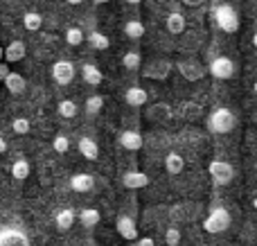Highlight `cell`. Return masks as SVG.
Returning <instances> with one entry per match:
<instances>
[{
  "label": "cell",
  "mask_w": 257,
  "mask_h": 246,
  "mask_svg": "<svg viewBox=\"0 0 257 246\" xmlns=\"http://www.w3.org/2000/svg\"><path fill=\"white\" fill-rule=\"evenodd\" d=\"M178 72H181L183 77H185L187 81H199L201 77H203V66H201L199 61H194V59H187V61H178Z\"/></svg>",
  "instance_id": "9c48e42d"
},
{
  "label": "cell",
  "mask_w": 257,
  "mask_h": 246,
  "mask_svg": "<svg viewBox=\"0 0 257 246\" xmlns=\"http://www.w3.org/2000/svg\"><path fill=\"white\" fill-rule=\"evenodd\" d=\"M138 246H156V242L151 237H140V239H133Z\"/></svg>",
  "instance_id": "e575fe53"
},
{
  "label": "cell",
  "mask_w": 257,
  "mask_h": 246,
  "mask_svg": "<svg viewBox=\"0 0 257 246\" xmlns=\"http://www.w3.org/2000/svg\"><path fill=\"white\" fill-rule=\"evenodd\" d=\"M70 188L75 190V192H90V190L95 188V179L90 174H75L70 179Z\"/></svg>",
  "instance_id": "e0dca14e"
},
{
  "label": "cell",
  "mask_w": 257,
  "mask_h": 246,
  "mask_svg": "<svg viewBox=\"0 0 257 246\" xmlns=\"http://www.w3.org/2000/svg\"><path fill=\"white\" fill-rule=\"evenodd\" d=\"M122 183H124V188L140 190V188L149 185V176H147L145 172H126V174L122 176Z\"/></svg>",
  "instance_id": "4fadbf2b"
},
{
  "label": "cell",
  "mask_w": 257,
  "mask_h": 246,
  "mask_svg": "<svg viewBox=\"0 0 257 246\" xmlns=\"http://www.w3.org/2000/svg\"><path fill=\"white\" fill-rule=\"evenodd\" d=\"M88 43L93 45L95 50H108L111 41H108V36H106V34H102V32H93V34L88 36Z\"/></svg>",
  "instance_id": "83f0119b"
},
{
  "label": "cell",
  "mask_w": 257,
  "mask_h": 246,
  "mask_svg": "<svg viewBox=\"0 0 257 246\" xmlns=\"http://www.w3.org/2000/svg\"><path fill=\"white\" fill-rule=\"evenodd\" d=\"M210 176H212V181L217 185H228L232 181V176H235V170H232L230 163L226 161H212L208 167Z\"/></svg>",
  "instance_id": "277c9868"
},
{
  "label": "cell",
  "mask_w": 257,
  "mask_h": 246,
  "mask_svg": "<svg viewBox=\"0 0 257 246\" xmlns=\"http://www.w3.org/2000/svg\"><path fill=\"white\" fill-rule=\"evenodd\" d=\"M68 5H79V3H84V0H66Z\"/></svg>",
  "instance_id": "f35d334b"
},
{
  "label": "cell",
  "mask_w": 257,
  "mask_h": 246,
  "mask_svg": "<svg viewBox=\"0 0 257 246\" xmlns=\"http://www.w3.org/2000/svg\"><path fill=\"white\" fill-rule=\"evenodd\" d=\"M5 88L9 90V93H14V95H18V93H23L25 90V86H27V81H25V77L21 75V72H12L9 70L7 75H5Z\"/></svg>",
  "instance_id": "7c38bea8"
},
{
  "label": "cell",
  "mask_w": 257,
  "mask_h": 246,
  "mask_svg": "<svg viewBox=\"0 0 257 246\" xmlns=\"http://www.w3.org/2000/svg\"><path fill=\"white\" fill-rule=\"evenodd\" d=\"M0 59H3V48H0Z\"/></svg>",
  "instance_id": "b9f144b4"
},
{
  "label": "cell",
  "mask_w": 257,
  "mask_h": 246,
  "mask_svg": "<svg viewBox=\"0 0 257 246\" xmlns=\"http://www.w3.org/2000/svg\"><path fill=\"white\" fill-rule=\"evenodd\" d=\"M165 170H167V174H172V176L181 174V172L185 170V161H183L181 154H176V152L167 154V158H165Z\"/></svg>",
  "instance_id": "44dd1931"
},
{
  "label": "cell",
  "mask_w": 257,
  "mask_h": 246,
  "mask_svg": "<svg viewBox=\"0 0 257 246\" xmlns=\"http://www.w3.org/2000/svg\"><path fill=\"white\" fill-rule=\"evenodd\" d=\"M181 230L178 228H167L165 230V242H167V246H178L181 244Z\"/></svg>",
  "instance_id": "d6a6232c"
},
{
  "label": "cell",
  "mask_w": 257,
  "mask_h": 246,
  "mask_svg": "<svg viewBox=\"0 0 257 246\" xmlns=\"http://www.w3.org/2000/svg\"><path fill=\"white\" fill-rule=\"evenodd\" d=\"M128 246H138V244H136V242H131V244H128Z\"/></svg>",
  "instance_id": "7bdbcfd3"
},
{
  "label": "cell",
  "mask_w": 257,
  "mask_h": 246,
  "mask_svg": "<svg viewBox=\"0 0 257 246\" xmlns=\"http://www.w3.org/2000/svg\"><path fill=\"white\" fill-rule=\"evenodd\" d=\"M7 152V143H5V138H0V156Z\"/></svg>",
  "instance_id": "74e56055"
},
{
  "label": "cell",
  "mask_w": 257,
  "mask_h": 246,
  "mask_svg": "<svg viewBox=\"0 0 257 246\" xmlns=\"http://www.w3.org/2000/svg\"><path fill=\"white\" fill-rule=\"evenodd\" d=\"M81 79H84L88 86H99L104 77H102V70H99L97 66H93V63H86V66L81 68Z\"/></svg>",
  "instance_id": "ffe728a7"
},
{
  "label": "cell",
  "mask_w": 257,
  "mask_h": 246,
  "mask_svg": "<svg viewBox=\"0 0 257 246\" xmlns=\"http://www.w3.org/2000/svg\"><path fill=\"white\" fill-rule=\"evenodd\" d=\"M79 221L84 228H95V226L99 224V210H95V208H84V210L79 212Z\"/></svg>",
  "instance_id": "603a6c76"
},
{
  "label": "cell",
  "mask_w": 257,
  "mask_h": 246,
  "mask_svg": "<svg viewBox=\"0 0 257 246\" xmlns=\"http://www.w3.org/2000/svg\"><path fill=\"white\" fill-rule=\"evenodd\" d=\"M41 25H43V16L36 12H27L25 16H23V27H25L27 32H36L41 30Z\"/></svg>",
  "instance_id": "d4e9b609"
},
{
  "label": "cell",
  "mask_w": 257,
  "mask_h": 246,
  "mask_svg": "<svg viewBox=\"0 0 257 246\" xmlns=\"http://www.w3.org/2000/svg\"><path fill=\"white\" fill-rule=\"evenodd\" d=\"M7 72H9V68H7V61H5V63H0V81L5 79V75H7Z\"/></svg>",
  "instance_id": "d590c367"
},
{
  "label": "cell",
  "mask_w": 257,
  "mask_h": 246,
  "mask_svg": "<svg viewBox=\"0 0 257 246\" xmlns=\"http://www.w3.org/2000/svg\"><path fill=\"white\" fill-rule=\"evenodd\" d=\"M214 18H217L219 30L226 32V34H235L239 30V16H237L235 7H230V5H221L214 14Z\"/></svg>",
  "instance_id": "3957f363"
},
{
  "label": "cell",
  "mask_w": 257,
  "mask_h": 246,
  "mask_svg": "<svg viewBox=\"0 0 257 246\" xmlns=\"http://www.w3.org/2000/svg\"><path fill=\"white\" fill-rule=\"evenodd\" d=\"M57 113L61 117H66V120H72V117L77 115V104L72 102V99H61L57 106Z\"/></svg>",
  "instance_id": "484cf974"
},
{
  "label": "cell",
  "mask_w": 257,
  "mask_h": 246,
  "mask_svg": "<svg viewBox=\"0 0 257 246\" xmlns=\"http://www.w3.org/2000/svg\"><path fill=\"white\" fill-rule=\"evenodd\" d=\"M95 5H104V3H108V0H93Z\"/></svg>",
  "instance_id": "ab89813d"
},
{
  "label": "cell",
  "mask_w": 257,
  "mask_h": 246,
  "mask_svg": "<svg viewBox=\"0 0 257 246\" xmlns=\"http://www.w3.org/2000/svg\"><path fill=\"white\" fill-rule=\"evenodd\" d=\"M169 70H172V63L165 61V59H156V61L147 63V66L142 68V77H145V79L165 81L169 77Z\"/></svg>",
  "instance_id": "5b68a950"
},
{
  "label": "cell",
  "mask_w": 257,
  "mask_h": 246,
  "mask_svg": "<svg viewBox=\"0 0 257 246\" xmlns=\"http://www.w3.org/2000/svg\"><path fill=\"white\" fill-rule=\"evenodd\" d=\"M210 75L214 79H230L235 75V61L230 57H217L210 61Z\"/></svg>",
  "instance_id": "8992f818"
},
{
  "label": "cell",
  "mask_w": 257,
  "mask_h": 246,
  "mask_svg": "<svg viewBox=\"0 0 257 246\" xmlns=\"http://www.w3.org/2000/svg\"><path fill=\"white\" fill-rule=\"evenodd\" d=\"M77 147H79L81 156H84L86 161H97L99 158V147H97V143H95L93 138H81Z\"/></svg>",
  "instance_id": "d6986e66"
},
{
  "label": "cell",
  "mask_w": 257,
  "mask_h": 246,
  "mask_svg": "<svg viewBox=\"0 0 257 246\" xmlns=\"http://www.w3.org/2000/svg\"><path fill=\"white\" fill-rule=\"evenodd\" d=\"M72 224H75V212L70 210V208H66V210H59L57 217H54V226H57V230H70Z\"/></svg>",
  "instance_id": "7402d4cb"
},
{
  "label": "cell",
  "mask_w": 257,
  "mask_h": 246,
  "mask_svg": "<svg viewBox=\"0 0 257 246\" xmlns=\"http://www.w3.org/2000/svg\"><path fill=\"white\" fill-rule=\"evenodd\" d=\"M128 5H138V3H142V0H126Z\"/></svg>",
  "instance_id": "60d3db41"
},
{
  "label": "cell",
  "mask_w": 257,
  "mask_h": 246,
  "mask_svg": "<svg viewBox=\"0 0 257 246\" xmlns=\"http://www.w3.org/2000/svg\"><path fill=\"white\" fill-rule=\"evenodd\" d=\"M30 172H32V167H30V163H27L25 158H18V161L12 165V176L16 181H25L27 176H30Z\"/></svg>",
  "instance_id": "cb8c5ba5"
},
{
  "label": "cell",
  "mask_w": 257,
  "mask_h": 246,
  "mask_svg": "<svg viewBox=\"0 0 257 246\" xmlns=\"http://www.w3.org/2000/svg\"><path fill=\"white\" fill-rule=\"evenodd\" d=\"M145 117L149 122H167L169 117H172V106L165 102H156V104H149V108H147Z\"/></svg>",
  "instance_id": "30bf717a"
},
{
  "label": "cell",
  "mask_w": 257,
  "mask_h": 246,
  "mask_svg": "<svg viewBox=\"0 0 257 246\" xmlns=\"http://www.w3.org/2000/svg\"><path fill=\"white\" fill-rule=\"evenodd\" d=\"M230 228V212L226 208H214L208 217L203 219V230L210 235L223 233V230Z\"/></svg>",
  "instance_id": "7a4b0ae2"
},
{
  "label": "cell",
  "mask_w": 257,
  "mask_h": 246,
  "mask_svg": "<svg viewBox=\"0 0 257 246\" xmlns=\"http://www.w3.org/2000/svg\"><path fill=\"white\" fill-rule=\"evenodd\" d=\"M52 79L57 81L59 86H68L72 79H75V66L72 61H57L52 66Z\"/></svg>",
  "instance_id": "52a82bcc"
},
{
  "label": "cell",
  "mask_w": 257,
  "mask_h": 246,
  "mask_svg": "<svg viewBox=\"0 0 257 246\" xmlns=\"http://www.w3.org/2000/svg\"><path fill=\"white\" fill-rule=\"evenodd\" d=\"M185 5H190V7H199V5H203L205 0H183Z\"/></svg>",
  "instance_id": "8d00e7d4"
},
{
  "label": "cell",
  "mask_w": 257,
  "mask_h": 246,
  "mask_svg": "<svg viewBox=\"0 0 257 246\" xmlns=\"http://www.w3.org/2000/svg\"><path fill=\"white\" fill-rule=\"evenodd\" d=\"M102 106H104L102 95H93V97L86 99V113H88V115H97V113L102 111Z\"/></svg>",
  "instance_id": "f546056e"
},
{
  "label": "cell",
  "mask_w": 257,
  "mask_h": 246,
  "mask_svg": "<svg viewBox=\"0 0 257 246\" xmlns=\"http://www.w3.org/2000/svg\"><path fill=\"white\" fill-rule=\"evenodd\" d=\"M208 127L212 134H228L237 127V115L230 108H214L208 115Z\"/></svg>",
  "instance_id": "6da1fadb"
},
{
  "label": "cell",
  "mask_w": 257,
  "mask_h": 246,
  "mask_svg": "<svg viewBox=\"0 0 257 246\" xmlns=\"http://www.w3.org/2000/svg\"><path fill=\"white\" fill-rule=\"evenodd\" d=\"M12 131H14L16 136L30 134V120H25V117H16V120L12 122Z\"/></svg>",
  "instance_id": "1f68e13d"
},
{
  "label": "cell",
  "mask_w": 257,
  "mask_h": 246,
  "mask_svg": "<svg viewBox=\"0 0 257 246\" xmlns=\"http://www.w3.org/2000/svg\"><path fill=\"white\" fill-rule=\"evenodd\" d=\"M25 52H27V48H25L23 41H12V43L3 50V57H5L7 63H18V61H23Z\"/></svg>",
  "instance_id": "8fae6325"
},
{
  "label": "cell",
  "mask_w": 257,
  "mask_h": 246,
  "mask_svg": "<svg viewBox=\"0 0 257 246\" xmlns=\"http://www.w3.org/2000/svg\"><path fill=\"white\" fill-rule=\"evenodd\" d=\"M115 228H117V233H120L122 237L128 239V242H133V239H138V228H136V221H133L131 217H124V215H122L120 219H117Z\"/></svg>",
  "instance_id": "5bb4252c"
},
{
  "label": "cell",
  "mask_w": 257,
  "mask_h": 246,
  "mask_svg": "<svg viewBox=\"0 0 257 246\" xmlns=\"http://www.w3.org/2000/svg\"><path fill=\"white\" fill-rule=\"evenodd\" d=\"M66 43L72 45V48L81 45V43H84V32H81L79 27H68V30H66Z\"/></svg>",
  "instance_id": "f1b7e54d"
},
{
  "label": "cell",
  "mask_w": 257,
  "mask_h": 246,
  "mask_svg": "<svg viewBox=\"0 0 257 246\" xmlns=\"http://www.w3.org/2000/svg\"><path fill=\"white\" fill-rule=\"evenodd\" d=\"M68 147H70V140H68L66 136H57V138L52 140V149H54L57 154H66Z\"/></svg>",
  "instance_id": "836d02e7"
},
{
  "label": "cell",
  "mask_w": 257,
  "mask_h": 246,
  "mask_svg": "<svg viewBox=\"0 0 257 246\" xmlns=\"http://www.w3.org/2000/svg\"><path fill=\"white\" fill-rule=\"evenodd\" d=\"M124 99L128 106H145L147 102H149V95H147L145 88H140V86H133V88H128L124 93Z\"/></svg>",
  "instance_id": "2e32d148"
},
{
  "label": "cell",
  "mask_w": 257,
  "mask_h": 246,
  "mask_svg": "<svg viewBox=\"0 0 257 246\" xmlns=\"http://www.w3.org/2000/svg\"><path fill=\"white\" fill-rule=\"evenodd\" d=\"M120 145L128 152H138V149H142L145 140H142V134H138V131H124V134H120Z\"/></svg>",
  "instance_id": "9a60e30c"
},
{
  "label": "cell",
  "mask_w": 257,
  "mask_h": 246,
  "mask_svg": "<svg viewBox=\"0 0 257 246\" xmlns=\"http://www.w3.org/2000/svg\"><path fill=\"white\" fill-rule=\"evenodd\" d=\"M165 27H167L169 34H183L185 32V16L181 12H172L165 21Z\"/></svg>",
  "instance_id": "ac0fdd59"
},
{
  "label": "cell",
  "mask_w": 257,
  "mask_h": 246,
  "mask_svg": "<svg viewBox=\"0 0 257 246\" xmlns=\"http://www.w3.org/2000/svg\"><path fill=\"white\" fill-rule=\"evenodd\" d=\"M122 63H124L126 70H138V68L142 66V59H140L138 52H126L124 59H122Z\"/></svg>",
  "instance_id": "4dcf8cb0"
},
{
  "label": "cell",
  "mask_w": 257,
  "mask_h": 246,
  "mask_svg": "<svg viewBox=\"0 0 257 246\" xmlns=\"http://www.w3.org/2000/svg\"><path fill=\"white\" fill-rule=\"evenodd\" d=\"M158 3H167V0H158Z\"/></svg>",
  "instance_id": "ee69618b"
},
{
  "label": "cell",
  "mask_w": 257,
  "mask_h": 246,
  "mask_svg": "<svg viewBox=\"0 0 257 246\" xmlns=\"http://www.w3.org/2000/svg\"><path fill=\"white\" fill-rule=\"evenodd\" d=\"M124 34L128 39H142L145 36V25L140 21H128L124 25Z\"/></svg>",
  "instance_id": "4316f807"
},
{
  "label": "cell",
  "mask_w": 257,
  "mask_h": 246,
  "mask_svg": "<svg viewBox=\"0 0 257 246\" xmlns=\"http://www.w3.org/2000/svg\"><path fill=\"white\" fill-rule=\"evenodd\" d=\"M0 246H30V239L21 228H3L0 230Z\"/></svg>",
  "instance_id": "ba28073f"
}]
</instances>
